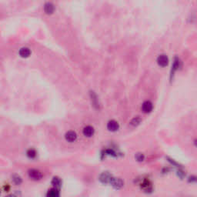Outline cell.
<instances>
[{
	"instance_id": "cell-1",
	"label": "cell",
	"mask_w": 197,
	"mask_h": 197,
	"mask_svg": "<svg viewBox=\"0 0 197 197\" xmlns=\"http://www.w3.org/2000/svg\"><path fill=\"white\" fill-rule=\"evenodd\" d=\"M28 175H29V177L30 179H32V180H35V181L40 180L43 178L42 172L39 170H38V169H29V172H28Z\"/></svg>"
},
{
	"instance_id": "cell-2",
	"label": "cell",
	"mask_w": 197,
	"mask_h": 197,
	"mask_svg": "<svg viewBox=\"0 0 197 197\" xmlns=\"http://www.w3.org/2000/svg\"><path fill=\"white\" fill-rule=\"evenodd\" d=\"M110 185L116 189H120L123 187L124 186V182L122 179L120 178H116V177H113L110 182Z\"/></svg>"
},
{
	"instance_id": "cell-3",
	"label": "cell",
	"mask_w": 197,
	"mask_h": 197,
	"mask_svg": "<svg viewBox=\"0 0 197 197\" xmlns=\"http://www.w3.org/2000/svg\"><path fill=\"white\" fill-rule=\"evenodd\" d=\"M112 178H113V176H112V175L110 174V173H109V172H103V173H102V174L100 175V176H99V179L100 180V182L102 183L110 184Z\"/></svg>"
},
{
	"instance_id": "cell-4",
	"label": "cell",
	"mask_w": 197,
	"mask_h": 197,
	"mask_svg": "<svg viewBox=\"0 0 197 197\" xmlns=\"http://www.w3.org/2000/svg\"><path fill=\"white\" fill-rule=\"evenodd\" d=\"M157 63L162 67H165V66L168 65L169 63L168 57L166 55H160L157 58Z\"/></svg>"
},
{
	"instance_id": "cell-5",
	"label": "cell",
	"mask_w": 197,
	"mask_h": 197,
	"mask_svg": "<svg viewBox=\"0 0 197 197\" xmlns=\"http://www.w3.org/2000/svg\"><path fill=\"white\" fill-rule=\"evenodd\" d=\"M119 123H117L116 121H115V120H110V121L107 123V129L109 131L116 132V131H117V130L119 129Z\"/></svg>"
},
{
	"instance_id": "cell-6",
	"label": "cell",
	"mask_w": 197,
	"mask_h": 197,
	"mask_svg": "<svg viewBox=\"0 0 197 197\" xmlns=\"http://www.w3.org/2000/svg\"><path fill=\"white\" fill-rule=\"evenodd\" d=\"M152 109H153V105H152V103L150 101H146L142 105V110L145 113L150 112L152 110Z\"/></svg>"
},
{
	"instance_id": "cell-7",
	"label": "cell",
	"mask_w": 197,
	"mask_h": 197,
	"mask_svg": "<svg viewBox=\"0 0 197 197\" xmlns=\"http://www.w3.org/2000/svg\"><path fill=\"white\" fill-rule=\"evenodd\" d=\"M65 139L70 143H73L77 139V135L74 131H69L65 133Z\"/></svg>"
},
{
	"instance_id": "cell-8",
	"label": "cell",
	"mask_w": 197,
	"mask_h": 197,
	"mask_svg": "<svg viewBox=\"0 0 197 197\" xmlns=\"http://www.w3.org/2000/svg\"><path fill=\"white\" fill-rule=\"evenodd\" d=\"M46 197H60L59 189L55 188V187L49 189L46 193Z\"/></svg>"
},
{
	"instance_id": "cell-9",
	"label": "cell",
	"mask_w": 197,
	"mask_h": 197,
	"mask_svg": "<svg viewBox=\"0 0 197 197\" xmlns=\"http://www.w3.org/2000/svg\"><path fill=\"white\" fill-rule=\"evenodd\" d=\"M83 133L85 137H91L94 134V128L91 125H87L83 129Z\"/></svg>"
},
{
	"instance_id": "cell-10",
	"label": "cell",
	"mask_w": 197,
	"mask_h": 197,
	"mask_svg": "<svg viewBox=\"0 0 197 197\" xmlns=\"http://www.w3.org/2000/svg\"><path fill=\"white\" fill-rule=\"evenodd\" d=\"M54 10H55V7L54 5L51 2H46L44 6V11L48 15H51L53 13Z\"/></svg>"
},
{
	"instance_id": "cell-11",
	"label": "cell",
	"mask_w": 197,
	"mask_h": 197,
	"mask_svg": "<svg viewBox=\"0 0 197 197\" xmlns=\"http://www.w3.org/2000/svg\"><path fill=\"white\" fill-rule=\"evenodd\" d=\"M51 183L53 187L59 189L61 188V186H62V183H63V182H62V180H61V179L59 178V177L55 176L52 178V179Z\"/></svg>"
},
{
	"instance_id": "cell-12",
	"label": "cell",
	"mask_w": 197,
	"mask_h": 197,
	"mask_svg": "<svg viewBox=\"0 0 197 197\" xmlns=\"http://www.w3.org/2000/svg\"><path fill=\"white\" fill-rule=\"evenodd\" d=\"M141 189L145 191H149L152 189V183H150L149 180L146 179L141 183Z\"/></svg>"
},
{
	"instance_id": "cell-13",
	"label": "cell",
	"mask_w": 197,
	"mask_h": 197,
	"mask_svg": "<svg viewBox=\"0 0 197 197\" xmlns=\"http://www.w3.org/2000/svg\"><path fill=\"white\" fill-rule=\"evenodd\" d=\"M30 54H31V51H30V49H29V48L24 47L22 48V49L19 50V55H20L21 57H23V58H27V57H29V56H30Z\"/></svg>"
},
{
	"instance_id": "cell-14",
	"label": "cell",
	"mask_w": 197,
	"mask_h": 197,
	"mask_svg": "<svg viewBox=\"0 0 197 197\" xmlns=\"http://www.w3.org/2000/svg\"><path fill=\"white\" fill-rule=\"evenodd\" d=\"M12 181L16 186H19L23 183V179H22V177L20 176H19L17 174H14L12 176Z\"/></svg>"
},
{
	"instance_id": "cell-15",
	"label": "cell",
	"mask_w": 197,
	"mask_h": 197,
	"mask_svg": "<svg viewBox=\"0 0 197 197\" xmlns=\"http://www.w3.org/2000/svg\"><path fill=\"white\" fill-rule=\"evenodd\" d=\"M141 122H142L141 118L139 116H136L135 117V118H133V119L130 121L129 124L130 125H132V127H136V126H138V125L141 123Z\"/></svg>"
},
{
	"instance_id": "cell-16",
	"label": "cell",
	"mask_w": 197,
	"mask_h": 197,
	"mask_svg": "<svg viewBox=\"0 0 197 197\" xmlns=\"http://www.w3.org/2000/svg\"><path fill=\"white\" fill-rule=\"evenodd\" d=\"M26 155L29 159H35L37 153H36V151L34 149H29L26 152Z\"/></svg>"
},
{
	"instance_id": "cell-17",
	"label": "cell",
	"mask_w": 197,
	"mask_h": 197,
	"mask_svg": "<svg viewBox=\"0 0 197 197\" xmlns=\"http://www.w3.org/2000/svg\"><path fill=\"white\" fill-rule=\"evenodd\" d=\"M135 157H136V159L137 161L139 162L143 161L144 159H145V156H144V155L143 154V153H137Z\"/></svg>"
},
{
	"instance_id": "cell-18",
	"label": "cell",
	"mask_w": 197,
	"mask_h": 197,
	"mask_svg": "<svg viewBox=\"0 0 197 197\" xmlns=\"http://www.w3.org/2000/svg\"><path fill=\"white\" fill-rule=\"evenodd\" d=\"M106 153H107L108 155H110V156H116V152L112 149H108L107 151H106Z\"/></svg>"
},
{
	"instance_id": "cell-19",
	"label": "cell",
	"mask_w": 197,
	"mask_h": 197,
	"mask_svg": "<svg viewBox=\"0 0 197 197\" xmlns=\"http://www.w3.org/2000/svg\"><path fill=\"white\" fill-rule=\"evenodd\" d=\"M6 197H17L16 195H14V194H9V195L6 196Z\"/></svg>"
},
{
	"instance_id": "cell-20",
	"label": "cell",
	"mask_w": 197,
	"mask_h": 197,
	"mask_svg": "<svg viewBox=\"0 0 197 197\" xmlns=\"http://www.w3.org/2000/svg\"><path fill=\"white\" fill-rule=\"evenodd\" d=\"M0 195H1V190H0Z\"/></svg>"
}]
</instances>
